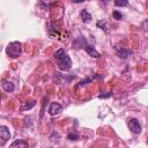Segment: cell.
I'll return each instance as SVG.
<instances>
[{"instance_id": "cell-1", "label": "cell", "mask_w": 148, "mask_h": 148, "mask_svg": "<svg viewBox=\"0 0 148 148\" xmlns=\"http://www.w3.org/2000/svg\"><path fill=\"white\" fill-rule=\"evenodd\" d=\"M53 57L58 60V66L60 69L63 71H68L72 67V60L65 53V51L63 49H59L58 51H56Z\"/></svg>"}, {"instance_id": "cell-2", "label": "cell", "mask_w": 148, "mask_h": 148, "mask_svg": "<svg viewBox=\"0 0 148 148\" xmlns=\"http://www.w3.org/2000/svg\"><path fill=\"white\" fill-rule=\"evenodd\" d=\"M6 53L11 58H18L22 54V46L20 42H12L6 48Z\"/></svg>"}, {"instance_id": "cell-3", "label": "cell", "mask_w": 148, "mask_h": 148, "mask_svg": "<svg viewBox=\"0 0 148 148\" xmlns=\"http://www.w3.org/2000/svg\"><path fill=\"white\" fill-rule=\"evenodd\" d=\"M128 127H130V130L133 132V133H141V131H142V127H141V125H140V123H139V120L137 119V118H131L128 120Z\"/></svg>"}, {"instance_id": "cell-4", "label": "cell", "mask_w": 148, "mask_h": 148, "mask_svg": "<svg viewBox=\"0 0 148 148\" xmlns=\"http://www.w3.org/2000/svg\"><path fill=\"white\" fill-rule=\"evenodd\" d=\"M63 111V106L59 104V103H56V102H53V103H51L50 104V108H49V114L51 115V116H57V115H59L60 112Z\"/></svg>"}, {"instance_id": "cell-5", "label": "cell", "mask_w": 148, "mask_h": 148, "mask_svg": "<svg viewBox=\"0 0 148 148\" xmlns=\"http://www.w3.org/2000/svg\"><path fill=\"white\" fill-rule=\"evenodd\" d=\"M116 52H117V56L122 59H126V58L130 57V56L133 54V52L131 50H127V49H124V48H118V46H116Z\"/></svg>"}, {"instance_id": "cell-6", "label": "cell", "mask_w": 148, "mask_h": 148, "mask_svg": "<svg viewBox=\"0 0 148 148\" xmlns=\"http://www.w3.org/2000/svg\"><path fill=\"white\" fill-rule=\"evenodd\" d=\"M11 138V133H9V130L7 126H0V139L3 140L1 143H5L9 140Z\"/></svg>"}, {"instance_id": "cell-7", "label": "cell", "mask_w": 148, "mask_h": 148, "mask_svg": "<svg viewBox=\"0 0 148 148\" xmlns=\"http://www.w3.org/2000/svg\"><path fill=\"white\" fill-rule=\"evenodd\" d=\"M85 51L90 56V57H92V58H100V53L96 51V49L94 48V46H90V45H87V46H85Z\"/></svg>"}, {"instance_id": "cell-8", "label": "cell", "mask_w": 148, "mask_h": 148, "mask_svg": "<svg viewBox=\"0 0 148 148\" xmlns=\"http://www.w3.org/2000/svg\"><path fill=\"white\" fill-rule=\"evenodd\" d=\"M9 148H28V142L24 140H15Z\"/></svg>"}, {"instance_id": "cell-9", "label": "cell", "mask_w": 148, "mask_h": 148, "mask_svg": "<svg viewBox=\"0 0 148 148\" xmlns=\"http://www.w3.org/2000/svg\"><path fill=\"white\" fill-rule=\"evenodd\" d=\"M3 88H4V90L5 91H8V92H12L13 90H14V85L12 83V82H8V81H4L3 82Z\"/></svg>"}, {"instance_id": "cell-10", "label": "cell", "mask_w": 148, "mask_h": 148, "mask_svg": "<svg viewBox=\"0 0 148 148\" xmlns=\"http://www.w3.org/2000/svg\"><path fill=\"white\" fill-rule=\"evenodd\" d=\"M81 18H82V21L85 23H87V22H89L91 20V15L86 9H83V11H81Z\"/></svg>"}, {"instance_id": "cell-11", "label": "cell", "mask_w": 148, "mask_h": 148, "mask_svg": "<svg viewBox=\"0 0 148 148\" xmlns=\"http://www.w3.org/2000/svg\"><path fill=\"white\" fill-rule=\"evenodd\" d=\"M96 26L98 27V28H101V29H103L105 32H109V27H108V24H106V22L104 21V20H100V21H97V23H96Z\"/></svg>"}, {"instance_id": "cell-12", "label": "cell", "mask_w": 148, "mask_h": 148, "mask_svg": "<svg viewBox=\"0 0 148 148\" xmlns=\"http://www.w3.org/2000/svg\"><path fill=\"white\" fill-rule=\"evenodd\" d=\"M35 105H36V101H31L30 103H26V104H23V105L21 106V109H22V110H29V109L34 108Z\"/></svg>"}, {"instance_id": "cell-13", "label": "cell", "mask_w": 148, "mask_h": 148, "mask_svg": "<svg viewBox=\"0 0 148 148\" xmlns=\"http://www.w3.org/2000/svg\"><path fill=\"white\" fill-rule=\"evenodd\" d=\"M94 78H100V77H97V75H94V77H90V78H87V79H85V80H82V81H80V83L78 85L79 87H81V86H83V85H87L88 82H90Z\"/></svg>"}, {"instance_id": "cell-14", "label": "cell", "mask_w": 148, "mask_h": 148, "mask_svg": "<svg viewBox=\"0 0 148 148\" xmlns=\"http://www.w3.org/2000/svg\"><path fill=\"white\" fill-rule=\"evenodd\" d=\"M67 139H69V140H78L79 139V134L77 132H71L67 135Z\"/></svg>"}, {"instance_id": "cell-15", "label": "cell", "mask_w": 148, "mask_h": 148, "mask_svg": "<svg viewBox=\"0 0 148 148\" xmlns=\"http://www.w3.org/2000/svg\"><path fill=\"white\" fill-rule=\"evenodd\" d=\"M112 15H114V18H115V20H117V21H119V20H122V17H123V15H122V13H120V12H118V11H115Z\"/></svg>"}, {"instance_id": "cell-16", "label": "cell", "mask_w": 148, "mask_h": 148, "mask_svg": "<svg viewBox=\"0 0 148 148\" xmlns=\"http://www.w3.org/2000/svg\"><path fill=\"white\" fill-rule=\"evenodd\" d=\"M115 5L116 6H126L127 5V1H126V0H116V1H115Z\"/></svg>"}, {"instance_id": "cell-17", "label": "cell", "mask_w": 148, "mask_h": 148, "mask_svg": "<svg viewBox=\"0 0 148 148\" xmlns=\"http://www.w3.org/2000/svg\"><path fill=\"white\" fill-rule=\"evenodd\" d=\"M110 96H112V92L108 91L106 94H101V95L98 96V98H108V97H110Z\"/></svg>"}]
</instances>
